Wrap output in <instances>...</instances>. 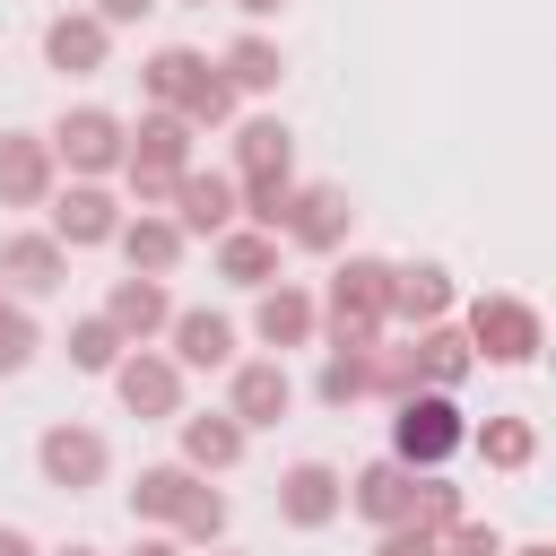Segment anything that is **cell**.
Listing matches in <instances>:
<instances>
[{
    "label": "cell",
    "instance_id": "37",
    "mask_svg": "<svg viewBox=\"0 0 556 556\" xmlns=\"http://www.w3.org/2000/svg\"><path fill=\"white\" fill-rule=\"evenodd\" d=\"M504 547H513V539H504L495 521H478V513H460V521L443 530V556H504Z\"/></svg>",
    "mask_w": 556,
    "mask_h": 556
},
{
    "label": "cell",
    "instance_id": "13",
    "mask_svg": "<svg viewBox=\"0 0 556 556\" xmlns=\"http://www.w3.org/2000/svg\"><path fill=\"white\" fill-rule=\"evenodd\" d=\"M235 348H243V330H235L217 304H174V321H165V356H174L182 374H226Z\"/></svg>",
    "mask_w": 556,
    "mask_h": 556
},
{
    "label": "cell",
    "instance_id": "36",
    "mask_svg": "<svg viewBox=\"0 0 556 556\" xmlns=\"http://www.w3.org/2000/svg\"><path fill=\"white\" fill-rule=\"evenodd\" d=\"M35 348H43V321H35L26 304H0V382H9V374H26V365H35Z\"/></svg>",
    "mask_w": 556,
    "mask_h": 556
},
{
    "label": "cell",
    "instance_id": "20",
    "mask_svg": "<svg viewBox=\"0 0 556 556\" xmlns=\"http://www.w3.org/2000/svg\"><path fill=\"white\" fill-rule=\"evenodd\" d=\"M113 252H122V269H130V278H174L191 243H182V226H174L165 208H130V217H122V235H113Z\"/></svg>",
    "mask_w": 556,
    "mask_h": 556
},
{
    "label": "cell",
    "instance_id": "16",
    "mask_svg": "<svg viewBox=\"0 0 556 556\" xmlns=\"http://www.w3.org/2000/svg\"><path fill=\"white\" fill-rule=\"evenodd\" d=\"M165 217L182 226V243H200V235L217 243V235L235 226V174H226V165H191V174L174 182V200H165Z\"/></svg>",
    "mask_w": 556,
    "mask_h": 556
},
{
    "label": "cell",
    "instance_id": "42",
    "mask_svg": "<svg viewBox=\"0 0 556 556\" xmlns=\"http://www.w3.org/2000/svg\"><path fill=\"white\" fill-rule=\"evenodd\" d=\"M235 9H243V17H252V26H261V17H278V9H287V0H235Z\"/></svg>",
    "mask_w": 556,
    "mask_h": 556
},
{
    "label": "cell",
    "instance_id": "5",
    "mask_svg": "<svg viewBox=\"0 0 556 556\" xmlns=\"http://www.w3.org/2000/svg\"><path fill=\"white\" fill-rule=\"evenodd\" d=\"M43 148H52V165H61L70 182H113V174H122V113H113V104H70V113L43 130Z\"/></svg>",
    "mask_w": 556,
    "mask_h": 556
},
{
    "label": "cell",
    "instance_id": "18",
    "mask_svg": "<svg viewBox=\"0 0 556 556\" xmlns=\"http://www.w3.org/2000/svg\"><path fill=\"white\" fill-rule=\"evenodd\" d=\"M452 304H460V287L443 261H391V321L400 330H434V321H452Z\"/></svg>",
    "mask_w": 556,
    "mask_h": 556
},
{
    "label": "cell",
    "instance_id": "2",
    "mask_svg": "<svg viewBox=\"0 0 556 556\" xmlns=\"http://www.w3.org/2000/svg\"><path fill=\"white\" fill-rule=\"evenodd\" d=\"M460 339H469V356L478 365H504V374H521V365H539V348H547V321H539V304L530 295H469V313H460Z\"/></svg>",
    "mask_w": 556,
    "mask_h": 556
},
{
    "label": "cell",
    "instance_id": "25",
    "mask_svg": "<svg viewBox=\"0 0 556 556\" xmlns=\"http://www.w3.org/2000/svg\"><path fill=\"white\" fill-rule=\"evenodd\" d=\"M217 70H226V87H235V96H278V78H287V52H278V35L243 26V35L217 52Z\"/></svg>",
    "mask_w": 556,
    "mask_h": 556
},
{
    "label": "cell",
    "instance_id": "11",
    "mask_svg": "<svg viewBox=\"0 0 556 556\" xmlns=\"http://www.w3.org/2000/svg\"><path fill=\"white\" fill-rule=\"evenodd\" d=\"M339 513H348V469H339V460H287V469H278V521H287V530L313 539V530H330Z\"/></svg>",
    "mask_w": 556,
    "mask_h": 556
},
{
    "label": "cell",
    "instance_id": "44",
    "mask_svg": "<svg viewBox=\"0 0 556 556\" xmlns=\"http://www.w3.org/2000/svg\"><path fill=\"white\" fill-rule=\"evenodd\" d=\"M43 556H104V547H87V539H70V547H43Z\"/></svg>",
    "mask_w": 556,
    "mask_h": 556
},
{
    "label": "cell",
    "instance_id": "39",
    "mask_svg": "<svg viewBox=\"0 0 556 556\" xmlns=\"http://www.w3.org/2000/svg\"><path fill=\"white\" fill-rule=\"evenodd\" d=\"M148 9H165V0H96V17H104V26H139Z\"/></svg>",
    "mask_w": 556,
    "mask_h": 556
},
{
    "label": "cell",
    "instance_id": "9",
    "mask_svg": "<svg viewBox=\"0 0 556 556\" xmlns=\"http://www.w3.org/2000/svg\"><path fill=\"white\" fill-rule=\"evenodd\" d=\"M200 139H191V122L182 113H139V122H122V174H148V182H182L200 156H191Z\"/></svg>",
    "mask_w": 556,
    "mask_h": 556
},
{
    "label": "cell",
    "instance_id": "30",
    "mask_svg": "<svg viewBox=\"0 0 556 556\" xmlns=\"http://www.w3.org/2000/svg\"><path fill=\"white\" fill-rule=\"evenodd\" d=\"M313 400H321V408H356V400H374V348H321Z\"/></svg>",
    "mask_w": 556,
    "mask_h": 556
},
{
    "label": "cell",
    "instance_id": "38",
    "mask_svg": "<svg viewBox=\"0 0 556 556\" xmlns=\"http://www.w3.org/2000/svg\"><path fill=\"white\" fill-rule=\"evenodd\" d=\"M374 556H443V539L417 530V521H400V530H374Z\"/></svg>",
    "mask_w": 556,
    "mask_h": 556
},
{
    "label": "cell",
    "instance_id": "34",
    "mask_svg": "<svg viewBox=\"0 0 556 556\" xmlns=\"http://www.w3.org/2000/svg\"><path fill=\"white\" fill-rule=\"evenodd\" d=\"M460 513H469V495H460V486H452V478H443V469H426V478H417V504H408V521H417V530H434V539H443V530H452V521H460Z\"/></svg>",
    "mask_w": 556,
    "mask_h": 556
},
{
    "label": "cell",
    "instance_id": "40",
    "mask_svg": "<svg viewBox=\"0 0 556 556\" xmlns=\"http://www.w3.org/2000/svg\"><path fill=\"white\" fill-rule=\"evenodd\" d=\"M130 556H191V547H182L174 530H139V539H130Z\"/></svg>",
    "mask_w": 556,
    "mask_h": 556
},
{
    "label": "cell",
    "instance_id": "47",
    "mask_svg": "<svg viewBox=\"0 0 556 556\" xmlns=\"http://www.w3.org/2000/svg\"><path fill=\"white\" fill-rule=\"evenodd\" d=\"M182 9H208V0H182Z\"/></svg>",
    "mask_w": 556,
    "mask_h": 556
},
{
    "label": "cell",
    "instance_id": "24",
    "mask_svg": "<svg viewBox=\"0 0 556 556\" xmlns=\"http://www.w3.org/2000/svg\"><path fill=\"white\" fill-rule=\"evenodd\" d=\"M191 486H200V478H191L182 460H148V469L130 478V521H139V530H174L182 504H191Z\"/></svg>",
    "mask_w": 556,
    "mask_h": 556
},
{
    "label": "cell",
    "instance_id": "45",
    "mask_svg": "<svg viewBox=\"0 0 556 556\" xmlns=\"http://www.w3.org/2000/svg\"><path fill=\"white\" fill-rule=\"evenodd\" d=\"M208 556H243V547H208Z\"/></svg>",
    "mask_w": 556,
    "mask_h": 556
},
{
    "label": "cell",
    "instance_id": "41",
    "mask_svg": "<svg viewBox=\"0 0 556 556\" xmlns=\"http://www.w3.org/2000/svg\"><path fill=\"white\" fill-rule=\"evenodd\" d=\"M0 556H43V547H35V530H17V521H0Z\"/></svg>",
    "mask_w": 556,
    "mask_h": 556
},
{
    "label": "cell",
    "instance_id": "32",
    "mask_svg": "<svg viewBox=\"0 0 556 556\" xmlns=\"http://www.w3.org/2000/svg\"><path fill=\"white\" fill-rule=\"evenodd\" d=\"M61 356H70V374H113V365H122V330H113L104 313H78L70 339H61Z\"/></svg>",
    "mask_w": 556,
    "mask_h": 556
},
{
    "label": "cell",
    "instance_id": "28",
    "mask_svg": "<svg viewBox=\"0 0 556 556\" xmlns=\"http://www.w3.org/2000/svg\"><path fill=\"white\" fill-rule=\"evenodd\" d=\"M469 452L486 460V469H530L539 460V417H521V408H504V417H486V426H469Z\"/></svg>",
    "mask_w": 556,
    "mask_h": 556
},
{
    "label": "cell",
    "instance_id": "35",
    "mask_svg": "<svg viewBox=\"0 0 556 556\" xmlns=\"http://www.w3.org/2000/svg\"><path fill=\"white\" fill-rule=\"evenodd\" d=\"M408 391H426L417 382V356H408V339H374V400H408Z\"/></svg>",
    "mask_w": 556,
    "mask_h": 556
},
{
    "label": "cell",
    "instance_id": "21",
    "mask_svg": "<svg viewBox=\"0 0 556 556\" xmlns=\"http://www.w3.org/2000/svg\"><path fill=\"white\" fill-rule=\"evenodd\" d=\"M52 182H61V165H52L43 130H0V208H43Z\"/></svg>",
    "mask_w": 556,
    "mask_h": 556
},
{
    "label": "cell",
    "instance_id": "26",
    "mask_svg": "<svg viewBox=\"0 0 556 556\" xmlns=\"http://www.w3.org/2000/svg\"><path fill=\"white\" fill-rule=\"evenodd\" d=\"M408 356H417V382H426V391H460V382L478 374V356H469V339H460V321H434V330H408Z\"/></svg>",
    "mask_w": 556,
    "mask_h": 556
},
{
    "label": "cell",
    "instance_id": "12",
    "mask_svg": "<svg viewBox=\"0 0 556 556\" xmlns=\"http://www.w3.org/2000/svg\"><path fill=\"white\" fill-rule=\"evenodd\" d=\"M252 339H261L269 356H295V348H313V339H321V304H313V287H295V278H269V287L252 295Z\"/></svg>",
    "mask_w": 556,
    "mask_h": 556
},
{
    "label": "cell",
    "instance_id": "22",
    "mask_svg": "<svg viewBox=\"0 0 556 556\" xmlns=\"http://www.w3.org/2000/svg\"><path fill=\"white\" fill-rule=\"evenodd\" d=\"M408 504H417V469H400L391 452H382V460H365V469L348 478V513H356V521H374V530H400V521H408Z\"/></svg>",
    "mask_w": 556,
    "mask_h": 556
},
{
    "label": "cell",
    "instance_id": "17",
    "mask_svg": "<svg viewBox=\"0 0 556 556\" xmlns=\"http://www.w3.org/2000/svg\"><path fill=\"white\" fill-rule=\"evenodd\" d=\"M113 61V26L96 17V9H61V17H43V70H61V78H96Z\"/></svg>",
    "mask_w": 556,
    "mask_h": 556
},
{
    "label": "cell",
    "instance_id": "7",
    "mask_svg": "<svg viewBox=\"0 0 556 556\" xmlns=\"http://www.w3.org/2000/svg\"><path fill=\"white\" fill-rule=\"evenodd\" d=\"M348 226H356L348 182H295L287 191V217H278V243L287 252H313V261H339L348 252Z\"/></svg>",
    "mask_w": 556,
    "mask_h": 556
},
{
    "label": "cell",
    "instance_id": "15",
    "mask_svg": "<svg viewBox=\"0 0 556 556\" xmlns=\"http://www.w3.org/2000/svg\"><path fill=\"white\" fill-rule=\"evenodd\" d=\"M243 452H252V434L226 417V408H182L174 417V460L191 469V478H226V469H243Z\"/></svg>",
    "mask_w": 556,
    "mask_h": 556
},
{
    "label": "cell",
    "instance_id": "14",
    "mask_svg": "<svg viewBox=\"0 0 556 556\" xmlns=\"http://www.w3.org/2000/svg\"><path fill=\"white\" fill-rule=\"evenodd\" d=\"M0 287H9L17 304H43V295L70 287V252H61L43 226H17V235H0Z\"/></svg>",
    "mask_w": 556,
    "mask_h": 556
},
{
    "label": "cell",
    "instance_id": "29",
    "mask_svg": "<svg viewBox=\"0 0 556 556\" xmlns=\"http://www.w3.org/2000/svg\"><path fill=\"white\" fill-rule=\"evenodd\" d=\"M174 113H182V122H191V139H200V130H235V122H243V96L226 87V70H217V61H200Z\"/></svg>",
    "mask_w": 556,
    "mask_h": 556
},
{
    "label": "cell",
    "instance_id": "10",
    "mask_svg": "<svg viewBox=\"0 0 556 556\" xmlns=\"http://www.w3.org/2000/svg\"><path fill=\"white\" fill-rule=\"evenodd\" d=\"M287 408H295V374H287V356H235V365H226V417H235L243 434L287 426Z\"/></svg>",
    "mask_w": 556,
    "mask_h": 556
},
{
    "label": "cell",
    "instance_id": "23",
    "mask_svg": "<svg viewBox=\"0 0 556 556\" xmlns=\"http://www.w3.org/2000/svg\"><path fill=\"white\" fill-rule=\"evenodd\" d=\"M278 252H287V243H278V235H261V226H226V235L208 243L217 278H226V287H243V295H261V287L278 278Z\"/></svg>",
    "mask_w": 556,
    "mask_h": 556
},
{
    "label": "cell",
    "instance_id": "19",
    "mask_svg": "<svg viewBox=\"0 0 556 556\" xmlns=\"http://www.w3.org/2000/svg\"><path fill=\"white\" fill-rule=\"evenodd\" d=\"M96 313L122 330V348H156V339H165V321H174V295H165V278H130V269H122V278L104 287V304H96Z\"/></svg>",
    "mask_w": 556,
    "mask_h": 556
},
{
    "label": "cell",
    "instance_id": "6",
    "mask_svg": "<svg viewBox=\"0 0 556 556\" xmlns=\"http://www.w3.org/2000/svg\"><path fill=\"white\" fill-rule=\"evenodd\" d=\"M122 191L113 182H52V200H43V235L61 243V252H104L113 235H122Z\"/></svg>",
    "mask_w": 556,
    "mask_h": 556
},
{
    "label": "cell",
    "instance_id": "4",
    "mask_svg": "<svg viewBox=\"0 0 556 556\" xmlns=\"http://www.w3.org/2000/svg\"><path fill=\"white\" fill-rule=\"evenodd\" d=\"M35 478H43L52 495H96V486L113 478V443H104V426H87V417H52V426L35 434Z\"/></svg>",
    "mask_w": 556,
    "mask_h": 556
},
{
    "label": "cell",
    "instance_id": "1",
    "mask_svg": "<svg viewBox=\"0 0 556 556\" xmlns=\"http://www.w3.org/2000/svg\"><path fill=\"white\" fill-rule=\"evenodd\" d=\"M313 304H321V339L330 348L391 339V261L382 252H339V269H330V287Z\"/></svg>",
    "mask_w": 556,
    "mask_h": 556
},
{
    "label": "cell",
    "instance_id": "3",
    "mask_svg": "<svg viewBox=\"0 0 556 556\" xmlns=\"http://www.w3.org/2000/svg\"><path fill=\"white\" fill-rule=\"evenodd\" d=\"M469 452V417H460V391H408L400 408H391V460L400 469H443V460H460Z\"/></svg>",
    "mask_w": 556,
    "mask_h": 556
},
{
    "label": "cell",
    "instance_id": "27",
    "mask_svg": "<svg viewBox=\"0 0 556 556\" xmlns=\"http://www.w3.org/2000/svg\"><path fill=\"white\" fill-rule=\"evenodd\" d=\"M235 182L243 174H295V130L278 122V113H252V122H235V165H226Z\"/></svg>",
    "mask_w": 556,
    "mask_h": 556
},
{
    "label": "cell",
    "instance_id": "46",
    "mask_svg": "<svg viewBox=\"0 0 556 556\" xmlns=\"http://www.w3.org/2000/svg\"><path fill=\"white\" fill-rule=\"evenodd\" d=\"M0 304H17V295H9V287H0Z\"/></svg>",
    "mask_w": 556,
    "mask_h": 556
},
{
    "label": "cell",
    "instance_id": "8",
    "mask_svg": "<svg viewBox=\"0 0 556 556\" xmlns=\"http://www.w3.org/2000/svg\"><path fill=\"white\" fill-rule=\"evenodd\" d=\"M113 382V400H122V417H139V426H174L182 417V365L165 356V348H122V365L104 374Z\"/></svg>",
    "mask_w": 556,
    "mask_h": 556
},
{
    "label": "cell",
    "instance_id": "31",
    "mask_svg": "<svg viewBox=\"0 0 556 556\" xmlns=\"http://www.w3.org/2000/svg\"><path fill=\"white\" fill-rule=\"evenodd\" d=\"M208 52H191V43H156L148 61H139V96L156 104V113H174L182 104V87H191V70H200Z\"/></svg>",
    "mask_w": 556,
    "mask_h": 556
},
{
    "label": "cell",
    "instance_id": "33",
    "mask_svg": "<svg viewBox=\"0 0 556 556\" xmlns=\"http://www.w3.org/2000/svg\"><path fill=\"white\" fill-rule=\"evenodd\" d=\"M226 530H235V504L200 478V486H191V504H182V521H174V539L200 556V547H226Z\"/></svg>",
    "mask_w": 556,
    "mask_h": 556
},
{
    "label": "cell",
    "instance_id": "43",
    "mask_svg": "<svg viewBox=\"0 0 556 556\" xmlns=\"http://www.w3.org/2000/svg\"><path fill=\"white\" fill-rule=\"evenodd\" d=\"M504 556H556V547H547V539H513Z\"/></svg>",
    "mask_w": 556,
    "mask_h": 556
}]
</instances>
